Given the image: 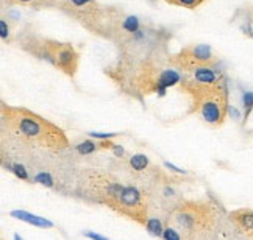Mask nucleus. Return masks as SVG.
I'll return each mask as SVG.
<instances>
[{
    "label": "nucleus",
    "mask_w": 253,
    "mask_h": 240,
    "mask_svg": "<svg viewBox=\"0 0 253 240\" xmlns=\"http://www.w3.org/2000/svg\"><path fill=\"white\" fill-rule=\"evenodd\" d=\"M168 61V60H166ZM122 91L133 95H166V91L180 86L183 75L172 66H164V60H144L138 63L121 61L114 69H106Z\"/></svg>",
    "instance_id": "f257e3e1"
},
{
    "label": "nucleus",
    "mask_w": 253,
    "mask_h": 240,
    "mask_svg": "<svg viewBox=\"0 0 253 240\" xmlns=\"http://www.w3.org/2000/svg\"><path fill=\"white\" fill-rule=\"evenodd\" d=\"M2 127L17 140L48 151L69 148L71 142L63 128L40 114L22 106H9L2 102Z\"/></svg>",
    "instance_id": "f03ea898"
},
{
    "label": "nucleus",
    "mask_w": 253,
    "mask_h": 240,
    "mask_svg": "<svg viewBox=\"0 0 253 240\" xmlns=\"http://www.w3.org/2000/svg\"><path fill=\"white\" fill-rule=\"evenodd\" d=\"M180 89L189 95L191 106L188 114L200 117L202 122L212 128H219L223 125L228 114V91L225 81L200 84L183 76Z\"/></svg>",
    "instance_id": "7ed1b4c3"
},
{
    "label": "nucleus",
    "mask_w": 253,
    "mask_h": 240,
    "mask_svg": "<svg viewBox=\"0 0 253 240\" xmlns=\"http://www.w3.org/2000/svg\"><path fill=\"white\" fill-rule=\"evenodd\" d=\"M58 8L92 34L113 39L116 25L124 11L102 5L99 0H60Z\"/></svg>",
    "instance_id": "20e7f679"
},
{
    "label": "nucleus",
    "mask_w": 253,
    "mask_h": 240,
    "mask_svg": "<svg viewBox=\"0 0 253 240\" xmlns=\"http://www.w3.org/2000/svg\"><path fill=\"white\" fill-rule=\"evenodd\" d=\"M216 220V209L210 201L180 200V203L170 209L166 225L177 229L186 240H192L197 236L211 233Z\"/></svg>",
    "instance_id": "39448f33"
},
{
    "label": "nucleus",
    "mask_w": 253,
    "mask_h": 240,
    "mask_svg": "<svg viewBox=\"0 0 253 240\" xmlns=\"http://www.w3.org/2000/svg\"><path fill=\"white\" fill-rule=\"evenodd\" d=\"M21 47L36 58L48 61L71 78H74L79 72L80 53L71 42H61L42 36L28 34L22 39Z\"/></svg>",
    "instance_id": "423d86ee"
},
{
    "label": "nucleus",
    "mask_w": 253,
    "mask_h": 240,
    "mask_svg": "<svg viewBox=\"0 0 253 240\" xmlns=\"http://www.w3.org/2000/svg\"><path fill=\"white\" fill-rule=\"evenodd\" d=\"M124 187L125 184H122L118 178L99 170L86 171L82 179L83 194L95 201L97 205L106 206L108 209H113L116 201L119 200Z\"/></svg>",
    "instance_id": "0eeeda50"
},
{
    "label": "nucleus",
    "mask_w": 253,
    "mask_h": 240,
    "mask_svg": "<svg viewBox=\"0 0 253 240\" xmlns=\"http://www.w3.org/2000/svg\"><path fill=\"white\" fill-rule=\"evenodd\" d=\"M219 61V56L212 52V49L207 44H191L173 55H169L168 64L175 67L177 70L188 73L200 67L214 66Z\"/></svg>",
    "instance_id": "6e6552de"
},
{
    "label": "nucleus",
    "mask_w": 253,
    "mask_h": 240,
    "mask_svg": "<svg viewBox=\"0 0 253 240\" xmlns=\"http://www.w3.org/2000/svg\"><path fill=\"white\" fill-rule=\"evenodd\" d=\"M116 214L131 220L134 223L145 226L149 220V203L144 192L136 186L125 184L119 200L116 201L113 209Z\"/></svg>",
    "instance_id": "1a4fd4ad"
},
{
    "label": "nucleus",
    "mask_w": 253,
    "mask_h": 240,
    "mask_svg": "<svg viewBox=\"0 0 253 240\" xmlns=\"http://www.w3.org/2000/svg\"><path fill=\"white\" fill-rule=\"evenodd\" d=\"M230 220L241 233H244L249 237H253V209H238L230 212Z\"/></svg>",
    "instance_id": "9d476101"
},
{
    "label": "nucleus",
    "mask_w": 253,
    "mask_h": 240,
    "mask_svg": "<svg viewBox=\"0 0 253 240\" xmlns=\"http://www.w3.org/2000/svg\"><path fill=\"white\" fill-rule=\"evenodd\" d=\"M9 215L17 218V220H21V222H25L28 225H33L36 228L50 229V228L55 226L50 222V220H47L44 217H40V215H35V214H30V212H27V210H13V212H9Z\"/></svg>",
    "instance_id": "9b49d317"
},
{
    "label": "nucleus",
    "mask_w": 253,
    "mask_h": 240,
    "mask_svg": "<svg viewBox=\"0 0 253 240\" xmlns=\"http://www.w3.org/2000/svg\"><path fill=\"white\" fill-rule=\"evenodd\" d=\"M9 6H24V8H55L60 3V0H6Z\"/></svg>",
    "instance_id": "f8f14e48"
},
{
    "label": "nucleus",
    "mask_w": 253,
    "mask_h": 240,
    "mask_svg": "<svg viewBox=\"0 0 253 240\" xmlns=\"http://www.w3.org/2000/svg\"><path fill=\"white\" fill-rule=\"evenodd\" d=\"M128 167L131 171H134V173H144L145 170H149L150 161L145 155L138 153V155H131L128 158Z\"/></svg>",
    "instance_id": "ddd939ff"
},
{
    "label": "nucleus",
    "mask_w": 253,
    "mask_h": 240,
    "mask_svg": "<svg viewBox=\"0 0 253 240\" xmlns=\"http://www.w3.org/2000/svg\"><path fill=\"white\" fill-rule=\"evenodd\" d=\"M145 229L149 231L150 236H155V237H163V233H164V225L160 218H155V217H149L147 223H145Z\"/></svg>",
    "instance_id": "4468645a"
},
{
    "label": "nucleus",
    "mask_w": 253,
    "mask_h": 240,
    "mask_svg": "<svg viewBox=\"0 0 253 240\" xmlns=\"http://www.w3.org/2000/svg\"><path fill=\"white\" fill-rule=\"evenodd\" d=\"M166 3L172 6H178V8H186V9H197L202 6L208 0H164Z\"/></svg>",
    "instance_id": "2eb2a0df"
},
{
    "label": "nucleus",
    "mask_w": 253,
    "mask_h": 240,
    "mask_svg": "<svg viewBox=\"0 0 253 240\" xmlns=\"http://www.w3.org/2000/svg\"><path fill=\"white\" fill-rule=\"evenodd\" d=\"M77 151L80 153V155L86 156V155H92L95 151H100L99 150V140H83L80 142L79 145H77Z\"/></svg>",
    "instance_id": "dca6fc26"
},
{
    "label": "nucleus",
    "mask_w": 253,
    "mask_h": 240,
    "mask_svg": "<svg viewBox=\"0 0 253 240\" xmlns=\"http://www.w3.org/2000/svg\"><path fill=\"white\" fill-rule=\"evenodd\" d=\"M242 103H244V120H242V123H246L253 111V92H244Z\"/></svg>",
    "instance_id": "f3484780"
},
{
    "label": "nucleus",
    "mask_w": 253,
    "mask_h": 240,
    "mask_svg": "<svg viewBox=\"0 0 253 240\" xmlns=\"http://www.w3.org/2000/svg\"><path fill=\"white\" fill-rule=\"evenodd\" d=\"M8 169H9V171H11V173H14L19 179H22V181H30V176H28V171L25 170L24 166H21V164H9Z\"/></svg>",
    "instance_id": "a211bd4d"
},
{
    "label": "nucleus",
    "mask_w": 253,
    "mask_h": 240,
    "mask_svg": "<svg viewBox=\"0 0 253 240\" xmlns=\"http://www.w3.org/2000/svg\"><path fill=\"white\" fill-rule=\"evenodd\" d=\"M163 240H186L184 239L177 229L175 228H172V226H169V225H166L164 226V233H163V237H161Z\"/></svg>",
    "instance_id": "6ab92c4d"
},
{
    "label": "nucleus",
    "mask_w": 253,
    "mask_h": 240,
    "mask_svg": "<svg viewBox=\"0 0 253 240\" xmlns=\"http://www.w3.org/2000/svg\"><path fill=\"white\" fill-rule=\"evenodd\" d=\"M91 137L95 139H111V137H118V136H124V133H87Z\"/></svg>",
    "instance_id": "aec40b11"
},
{
    "label": "nucleus",
    "mask_w": 253,
    "mask_h": 240,
    "mask_svg": "<svg viewBox=\"0 0 253 240\" xmlns=\"http://www.w3.org/2000/svg\"><path fill=\"white\" fill-rule=\"evenodd\" d=\"M0 30H2V41L3 42L11 41V33H9V27L6 25L5 19H2V22H0Z\"/></svg>",
    "instance_id": "412c9836"
},
{
    "label": "nucleus",
    "mask_w": 253,
    "mask_h": 240,
    "mask_svg": "<svg viewBox=\"0 0 253 240\" xmlns=\"http://www.w3.org/2000/svg\"><path fill=\"white\" fill-rule=\"evenodd\" d=\"M35 181L41 182V184H44L47 187H53V179L50 178V175H47V173H40L35 178Z\"/></svg>",
    "instance_id": "4be33fe9"
},
{
    "label": "nucleus",
    "mask_w": 253,
    "mask_h": 240,
    "mask_svg": "<svg viewBox=\"0 0 253 240\" xmlns=\"http://www.w3.org/2000/svg\"><path fill=\"white\" fill-rule=\"evenodd\" d=\"M84 237L91 239V240H110V239H106V237H103V236H100V234H97V233H91V231H86V233H84Z\"/></svg>",
    "instance_id": "5701e85b"
},
{
    "label": "nucleus",
    "mask_w": 253,
    "mask_h": 240,
    "mask_svg": "<svg viewBox=\"0 0 253 240\" xmlns=\"http://www.w3.org/2000/svg\"><path fill=\"white\" fill-rule=\"evenodd\" d=\"M111 151H114V155L118 156V158H122V156H124V153H125V151H124V148H122L121 145H116Z\"/></svg>",
    "instance_id": "b1692460"
},
{
    "label": "nucleus",
    "mask_w": 253,
    "mask_h": 240,
    "mask_svg": "<svg viewBox=\"0 0 253 240\" xmlns=\"http://www.w3.org/2000/svg\"><path fill=\"white\" fill-rule=\"evenodd\" d=\"M14 240H22V239H21V237H19V236H16V237H14Z\"/></svg>",
    "instance_id": "393cba45"
},
{
    "label": "nucleus",
    "mask_w": 253,
    "mask_h": 240,
    "mask_svg": "<svg viewBox=\"0 0 253 240\" xmlns=\"http://www.w3.org/2000/svg\"><path fill=\"white\" fill-rule=\"evenodd\" d=\"M0 240H5V239H0Z\"/></svg>",
    "instance_id": "a878e982"
},
{
    "label": "nucleus",
    "mask_w": 253,
    "mask_h": 240,
    "mask_svg": "<svg viewBox=\"0 0 253 240\" xmlns=\"http://www.w3.org/2000/svg\"><path fill=\"white\" fill-rule=\"evenodd\" d=\"M252 133H253V131H252Z\"/></svg>",
    "instance_id": "bb28decb"
}]
</instances>
